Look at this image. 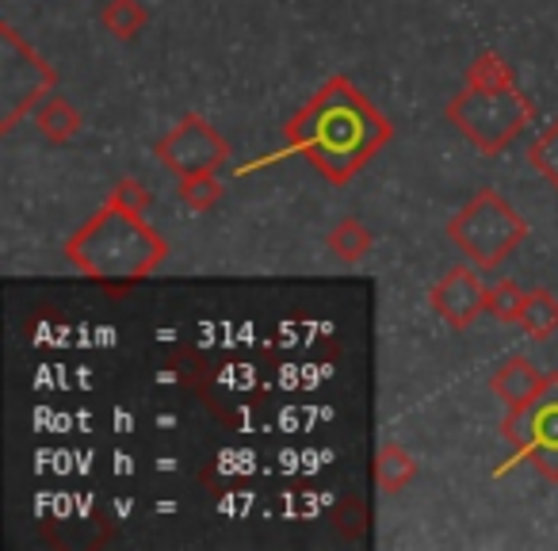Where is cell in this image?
Returning a JSON list of instances; mask_svg holds the SVG:
<instances>
[{
  "label": "cell",
  "instance_id": "obj_15",
  "mask_svg": "<svg viewBox=\"0 0 558 551\" xmlns=\"http://www.w3.org/2000/svg\"><path fill=\"white\" fill-rule=\"evenodd\" d=\"M222 180L215 177V172H192V177H180V188H177V195H180V203H184L187 211H210L218 200H222Z\"/></svg>",
  "mask_w": 558,
  "mask_h": 551
},
{
  "label": "cell",
  "instance_id": "obj_17",
  "mask_svg": "<svg viewBox=\"0 0 558 551\" xmlns=\"http://www.w3.org/2000/svg\"><path fill=\"white\" fill-rule=\"evenodd\" d=\"M524 296L512 280H497L494 288L486 291V314H494L497 322H520V311H524Z\"/></svg>",
  "mask_w": 558,
  "mask_h": 551
},
{
  "label": "cell",
  "instance_id": "obj_9",
  "mask_svg": "<svg viewBox=\"0 0 558 551\" xmlns=\"http://www.w3.org/2000/svg\"><path fill=\"white\" fill-rule=\"evenodd\" d=\"M543 383H547V372H539L527 357H509L489 375V391H494L509 410H524L543 391Z\"/></svg>",
  "mask_w": 558,
  "mask_h": 551
},
{
  "label": "cell",
  "instance_id": "obj_4",
  "mask_svg": "<svg viewBox=\"0 0 558 551\" xmlns=\"http://www.w3.org/2000/svg\"><path fill=\"white\" fill-rule=\"evenodd\" d=\"M448 238L466 261L478 264L482 272H489L509 261L512 249H520V241L527 238V223L517 215V207L501 192L478 188L466 200V207H459L448 218Z\"/></svg>",
  "mask_w": 558,
  "mask_h": 551
},
{
  "label": "cell",
  "instance_id": "obj_3",
  "mask_svg": "<svg viewBox=\"0 0 558 551\" xmlns=\"http://www.w3.org/2000/svg\"><path fill=\"white\" fill-rule=\"evenodd\" d=\"M444 116L463 139H471L482 154L494 157L532 123L535 108L512 81V85H463V93L448 100Z\"/></svg>",
  "mask_w": 558,
  "mask_h": 551
},
{
  "label": "cell",
  "instance_id": "obj_2",
  "mask_svg": "<svg viewBox=\"0 0 558 551\" xmlns=\"http://www.w3.org/2000/svg\"><path fill=\"white\" fill-rule=\"evenodd\" d=\"M169 256V241L146 223V215L104 203L77 233L65 241V261L93 280H146Z\"/></svg>",
  "mask_w": 558,
  "mask_h": 551
},
{
  "label": "cell",
  "instance_id": "obj_6",
  "mask_svg": "<svg viewBox=\"0 0 558 551\" xmlns=\"http://www.w3.org/2000/svg\"><path fill=\"white\" fill-rule=\"evenodd\" d=\"M501 436L512 444L509 464H532L547 482H558V372H547L543 391L524 406L509 410Z\"/></svg>",
  "mask_w": 558,
  "mask_h": 551
},
{
  "label": "cell",
  "instance_id": "obj_10",
  "mask_svg": "<svg viewBox=\"0 0 558 551\" xmlns=\"http://www.w3.org/2000/svg\"><path fill=\"white\" fill-rule=\"evenodd\" d=\"M35 127H39V134L47 142H54V146H65V142H73L81 134V111L73 108L65 96L50 93L47 100L35 108Z\"/></svg>",
  "mask_w": 558,
  "mask_h": 551
},
{
  "label": "cell",
  "instance_id": "obj_12",
  "mask_svg": "<svg viewBox=\"0 0 558 551\" xmlns=\"http://www.w3.org/2000/svg\"><path fill=\"white\" fill-rule=\"evenodd\" d=\"M146 24H149V16L138 0H108L100 12V27L111 39H123V43L138 39V35L146 32Z\"/></svg>",
  "mask_w": 558,
  "mask_h": 551
},
{
  "label": "cell",
  "instance_id": "obj_8",
  "mask_svg": "<svg viewBox=\"0 0 558 551\" xmlns=\"http://www.w3.org/2000/svg\"><path fill=\"white\" fill-rule=\"evenodd\" d=\"M478 264H456L428 288L433 311L448 322L451 330H471L486 314V284L478 276Z\"/></svg>",
  "mask_w": 558,
  "mask_h": 551
},
{
  "label": "cell",
  "instance_id": "obj_19",
  "mask_svg": "<svg viewBox=\"0 0 558 551\" xmlns=\"http://www.w3.org/2000/svg\"><path fill=\"white\" fill-rule=\"evenodd\" d=\"M466 85H512V70L497 55H478L466 65Z\"/></svg>",
  "mask_w": 558,
  "mask_h": 551
},
{
  "label": "cell",
  "instance_id": "obj_20",
  "mask_svg": "<svg viewBox=\"0 0 558 551\" xmlns=\"http://www.w3.org/2000/svg\"><path fill=\"white\" fill-rule=\"evenodd\" d=\"M108 203H116V207L131 211V215H146V207H149V192L138 184V180L126 177V180H119V184L111 188Z\"/></svg>",
  "mask_w": 558,
  "mask_h": 551
},
{
  "label": "cell",
  "instance_id": "obj_18",
  "mask_svg": "<svg viewBox=\"0 0 558 551\" xmlns=\"http://www.w3.org/2000/svg\"><path fill=\"white\" fill-rule=\"evenodd\" d=\"M333 528L341 536H349V540L364 536L367 528H372V505L360 502V498H344V502L337 505V513H333Z\"/></svg>",
  "mask_w": 558,
  "mask_h": 551
},
{
  "label": "cell",
  "instance_id": "obj_1",
  "mask_svg": "<svg viewBox=\"0 0 558 551\" xmlns=\"http://www.w3.org/2000/svg\"><path fill=\"white\" fill-rule=\"evenodd\" d=\"M390 134V119L349 77H329L291 116L283 154H303L329 184L341 188L387 146Z\"/></svg>",
  "mask_w": 558,
  "mask_h": 551
},
{
  "label": "cell",
  "instance_id": "obj_13",
  "mask_svg": "<svg viewBox=\"0 0 558 551\" xmlns=\"http://www.w3.org/2000/svg\"><path fill=\"white\" fill-rule=\"evenodd\" d=\"M326 245H329V253L341 256L344 264H360L367 253H372L375 238L360 218H344V223H337L333 230H329Z\"/></svg>",
  "mask_w": 558,
  "mask_h": 551
},
{
  "label": "cell",
  "instance_id": "obj_16",
  "mask_svg": "<svg viewBox=\"0 0 558 551\" xmlns=\"http://www.w3.org/2000/svg\"><path fill=\"white\" fill-rule=\"evenodd\" d=\"M527 161H532V169L539 172L550 188H558V116L535 134V142L527 146Z\"/></svg>",
  "mask_w": 558,
  "mask_h": 551
},
{
  "label": "cell",
  "instance_id": "obj_7",
  "mask_svg": "<svg viewBox=\"0 0 558 551\" xmlns=\"http://www.w3.org/2000/svg\"><path fill=\"white\" fill-rule=\"evenodd\" d=\"M154 157H161L165 169H172L177 177L218 172L230 161V142H226L203 116L187 111V116L154 146Z\"/></svg>",
  "mask_w": 558,
  "mask_h": 551
},
{
  "label": "cell",
  "instance_id": "obj_5",
  "mask_svg": "<svg viewBox=\"0 0 558 551\" xmlns=\"http://www.w3.org/2000/svg\"><path fill=\"white\" fill-rule=\"evenodd\" d=\"M0 131L9 134L24 116H35L43 100L54 93V70L20 39L12 24L0 27Z\"/></svg>",
  "mask_w": 558,
  "mask_h": 551
},
{
  "label": "cell",
  "instance_id": "obj_14",
  "mask_svg": "<svg viewBox=\"0 0 558 551\" xmlns=\"http://www.w3.org/2000/svg\"><path fill=\"white\" fill-rule=\"evenodd\" d=\"M520 330L527 337H550L558 334V296L547 288H535L524 296V311H520Z\"/></svg>",
  "mask_w": 558,
  "mask_h": 551
},
{
  "label": "cell",
  "instance_id": "obj_11",
  "mask_svg": "<svg viewBox=\"0 0 558 551\" xmlns=\"http://www.w3.org/2000/svg\"><path fill=\"white\" fill-rule=\"evenodd\" d=\"M413 479H417V459H413L402 444L387 441L375 452V482H379L387 494H402Z\"/></svg>",
  "mask_w": 558,
  "mask_h": 551
}]
</instances>
